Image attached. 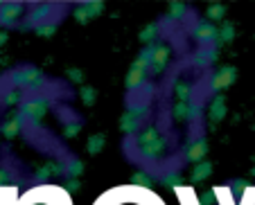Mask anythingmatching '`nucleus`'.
I'll list each match as a JSON object with an SVG mask.
<instances>
[{"mask_svg": "<svg viewBox=\"0 0 255 205\" xmlns=\"http://www.w3.org/2000/svg\"><path fill=\"white\" fill-rule=\"evenodd\" d=\"M45 110H48V102L39 100V97H34V100H29V102H25V104H23V108H20V115L36 122L39 117H43Z\"/></svg>", "mask_w": 255, "mask_h": 205, "instance_id": "nucleus-3", "label": "nucleus"}, {"mask_svg": "<svg viewBox=\"0 0 255 205\" xmlns=\"http://www.w3.org/2000/svg\"><path fill=\"white\" fill-rule=\"evenodd\" d=\"M16 84L18 86H25V88H36L43 81V75H41L39 70H34V68H20V70H16Z\"/></svg>", "mask_w": 255, "mask_h": 205, "instance_id": "nucleus-2", "label": "nucleus"}, {"mask_svg": "<svg viewBox=\"0 0 255 205\" xmlns=\"http://www.w3.org/2000/svg\"><path fill=\"white\" fill-rule=\"evenodd\" d=\"M222 14H224V7H219V5L210 7V18H222Z\"/></svg>", "mask_w": 255, "mask_h": 205, "instance_id": "nucleus-10", "label": "nucleus"}, {"mask_svg": "<svg viewBox=\"0 0 255 205\" xmlns=\"http://www.w3.org/2000/svg\"><path fill=\"white\" fill-rule=\"evenodd\" d=\"M20 11H23V7H20L18 2L2 5V9H0V23H14V18H18Z\"/></svg>", "mask_w": 255, "mask_h": 205, "instance_id": "nucleus-6", "label": "nucleus"}, {"mask_svg": "<svg viewBox=\"0 0 255 205\" xmlns=\"http://www.w3.org/2000/svg\"><path fill=\"white\" fill-rule=\"evenodd\" d=\"M203 153H206V142H203V140H197V142H192L190 149L185 151V158H188L190 162H197V160H201Z\"/></svg>", "mask_w": 255, "mask_h": 205, "instance_id": "nucleus-8", "label": "nucleus"}, {"mask_svg": "<svg viewBox=\"0 0 255 205\" xmlns=\"http://www.w3.org/2000/svg\"><path fill=\"white\" fill-rule=\"evenodd\" d=\"M5 181H7V174L2 172V169H0V185H2V183H5Z\"/></svg>", "mask_w": 255, "mask_h": 205, "instance_id": "nucleus-11", "label": "nucleus"}, {"mask_svg": "<svg viewBox=\"0 0 255 205\" xmlns=\"http://www.w3.org/2000/svg\"><path fill=\"white\" fill-rule=\"evenodd\" d=\"M20 126H23V115H20V113L18 115H11L5 124H2V135H7V138H14V135L20 131Z\"/></svg>", "mask_w": 255, "mask_h": 205, "instance_id": "nucleus-7", "label": "nucleus"}, {"mask_svg": "<svg viewBox=\"0 0 255 205\" xmlns=\"http://www.w3.org/2000/svg\"><path fill=\"white\" fill-rule=\"evenodd\" d=\"M138 147H140V151H142V158H147V160H156V158L165 151L167 142H165V138L154 129V126H149L147 131L140 133Z\"/></svg>", "mask_w": 255, "mask_h": 205, "instance_id": "nucleus-1", "label": "nucleus"}, {"mask_svg": "<svg viewBox=\"0 0 255 205\" xmlns=\"http://www.w3.org/2000/svg\"><path fill=\"white\" fill-rule=\"evenodd\" d=\"M233 79H235V70H233V68H222V70L215 75V79H212V88H215V91H222L228 84H233Z\"/></svg>", "mask_w": 255, "mask_h": 205, "instance_id": "nucleus-4", "label": "nucleus"}, {"mask_svg": "<svg viewBox=\"0 0 255 205\" xmlns=\"http://www.w3.org/2000/svg\"><path fill=\"white\" fill-rule=\"evenodd\" d=\"M135 126H138V117H133L131 113H125V117H122V131H127V133H133Z\"/></svg>", "mask_w": 255, "mask_h": 205, "instance_id": "nucleus-9", "label": "nucleus"}, {"mask_svg": "<svg viewBox=\"0 0 255 205\" xmlns=\"http://www.w3.org/2000/svg\"><path fill=\"white\" fill-rule=\"evenodd\" d=\"M194 36H197L201 43H210V41H215L219 34H217V29L212 27L210 23H197V27H194Z\"/></svg>", "mask_w": 255, "mask_h": 205, "instance_id": "nucleus-5", "label": "nucleus"}]
</instances>
